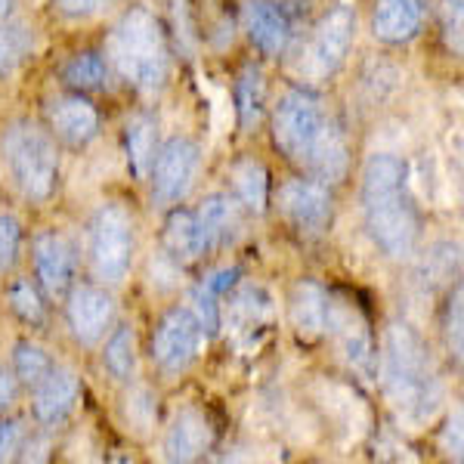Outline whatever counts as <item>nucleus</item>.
Masks as SVG:
<instances>
[{"mask_svg":"<svg viewBox=\"0 0 464 464\" xmlns=\"http://www.w3.org/2000/svg\"><path fill=\"white\" fill-rule=\"evenodd\" d=\"M362 201L365 229L381 254L391 260H406L418 245L421 217L409 189V168L402 159L387 152L369 155L362 168Z\"/></svg>","mask_w":464,"mask_h":464,"instance_id":"1","label":"nucleus"},{"mask_svg":"<svg viewBox=\"0 0 464 464\" xmlns=\"http://www.w3.org/2000/svg\"><path fill=\"white\" fill-rule=\"evenodd\" d=\"M378 378L387 402L402 421H433V415L443 406V381L430 350L406 322L387 325L378 353Z\"/></svg>","mask_w":464,"mask_h":464,"instance_id":"2","label":"nucleus"},{"mask_svg":"<svg viewBox=\"0 0 464 464\" xmlns=\"http://www.w3.org/2000/svg\"><path fill=\"white\" fill-rule=\"evenodd\" d=\"M106 63L137 93H159L170 74V47L155 13L133 6L111 25L106 37Z\"/></svg>","mask_w":464,"mask_h":464,"instance_id":"3","label":"nucleus"},{"mask_svg":"<svg viewBox=\"0 0 464 464\" xmlns=\"http://www.w3.org/2000/svg\"><path fill=\"white\" fill-rule=\"evenodd\" d=\"M0 161L13 186L28 201H47L53 196L59 155L56 140L34 121H13L0 133Z\"/></svg>","mask_w":464,"mask_h":464,"instance_id":"4","label":"nucleus"},{"mask_svg":"<svg viewBox=\"0 0 464 464\" xmlns=\"http://www.w3.org/2000/svg\"><path fill=\"white\" fill-rule=\"evenodd\" d=\"M87 257L100 282L118 285L130 273L133 260V220L121 201H106L96 208L87 227Z\"/></svg>","mask_w":464,"mask_h":464,"instance_id":"5","label":"nucleus"},{"mask_svg":"<svg viewBox=\"0 0 464 464\" xmlns=\"http://www.w3.org/2000/svg\"><path fill=\"white\" fill-rule=\"evenodd\" d=\"M328 118L322 96L310 87H295L279 96L273 109V143L288 161L304 164L313 146L319 143Z\"/></svg>","mask_w":464,"mask_h":464,"instance_id":"6","label":"nucleus"},{"mask_svg":"<svg viewBox=\"0 0 464 464\" xmlns=\"http://www.w3.org/2000/svg\"><path fill=\"white\" fill-rule=\"evenodd\" d=\"M356 37V10L350 4H338L322 16L310 32L304 53L301 72L313 81H325L347 63L350 47Z\"/></svg>","mask_w":464,"mask_h":464,"instance_id":"7","label":"nucleus"},{"mask_svg":"<svg viewBox=\"0 0 464 464\" xmlns=\"http://www.w3.org/2000/svg\"><path fill=\"white\" fill-rule=\"evenodd\" d=\"M325 332L334 338V347H338L350 372H356L365 381L378 378V343L369 328V319L362 316V310L356 304L328 295Z\"/></svg>","mask_w":464,"mask_h":464,"instance_id":"8","label":"nucleus"},{"mask_svg":"<svg viewBox=\"0 0 464 464\" xmlns=\"http://www.w3.org/2000/svg\"><path fill=\"white\" fill-rule=\"evenodd\" d=\"M205 332H201L196 313L189 306H174L170 313H164L152 334V362L159 365L164 375H183L201 353L205 343Z\"/></svg>","mask_w":464,"mask_h":464,"instance_id":"9","label":"nucleus"},{"mask_svg":"<svg viewBox=\"0 0 464 464\" xmlns=\"http://www.w3.org/2000/svg\"><path fill=\"white\" fill-rule=\"evenodd\" d=\"M198 168H201L198 143H192L189 137L168 140V143L155 152L152 170H149L155 205H161V208L179 205V201L189 196L192 183H196V177H198Z\"/></svg>","mask_w":464,"mask_h":464,"instance_id":"10","label":"nucleus"},{"mask_svg":"<svg viewBox=\"0 0 464 464\" xmlns=\"http://www.w3.org/2000/svg\"><path fill=\"white\" fill-rule=\"evenodd\" d=\"M279 214L304 238H319L332 223V196L316 179H288L279 189Z\"/></svg>","mask_w":464,"mask_h":464,"instance_id":"11","label":"nucleus"},{"mask_svg":"<svg viewBox=\"0 0 464 464\" xmlns=\"http://www.w3.org/2000/svg\"><path fill=\"white\" fill-rule=\"evenodd\" d=\"M65 319H69L72 338L84 343V347H93L96 341L106 338L111 319H115V304H111L106 288L81 285L69 295Z\"/></svg>","mask_w":464,"mask_h":464,"instance_id":"12","label":"nucleus"},{"mask_svg":"<svg viewBox=\"0 0 464 464\" xmlns=\"http://www.w3.org/2000/svg\"><path fill=\"white\" fill-rule=\"evenodd\" d=\"M74 269H78V254L63 232L47 229L34 238V273L50 297H63L72 288Z\"/></svg>","mask_w":464,"mask_h":464,"instance_id":"13","label":"nucleus"},{"mask_svg":"<svg viewBox=\"0 0 464 464\" xmlns=\"http://www.w3.org/2000/svg\"><path fill=\"white\" fill-rule=\"evenodd\" d=\"M50 137L72 149H84L100 133V115H96L93 102L84 100L81 93H65L50 100L47 106Z\"/></svg>","mask_w":464,"mask_h":464,"instance_id":"14","label":"nucleus"},{"mask_svg":"<svg viewBox=\"0 0 464 464\" xmlns=\"http://www.w3.org/2000/svg\"><path fill=\"white\" fill-rule=\"evenodd\" d=\"M245 28L257 50L279 56L295 37V25L279 0H248L245 6Z\"/></svg>","mask_w":464,"mask_h":464,"instance_id":"15","label":"nucleus"},{"mask_svg":"<svg viewBox=\"0 0 464 464\" xmlns=\"http://www.w3.org/2000/svg\"><path fill=\"white\" fill-rule=\"evenodd\" d=\"M214 446V428L205 411L179 409L164 433V459L168 461H196Z\"/></svg>","mask_w":464,"mask_h":464,"instance_id":"16","label":"nucleus"},{"mask_svg":"<svg viewBox=\"0 0 464 464\" xmlns=\"http://www.w3.org/2000/svg\"><path fill=\"white\" fill-rule=\"evenodd\" d=\"M428 16V0H375L372 32L384 44H409L418 37Z\"/></svg>","mask_w":464,"mask_h":464,"instance_id":"17","label":"nucleus"},{"mask_svg":"<svg viewBox=\"0 0 464 464\" xmlns=\"http://www.w3.org/2000/svg\"><path fill=\"white\" fill-rule=\"evenodd\" d=\"M301 168L322 186H334V183H341V179L347 177L350 146H347V137H343L341 124L334 121V118L325 124L319 143L313 146V152L306 155V161L301 164Z\"/></svg>","mask_w":464,"mask_h":464,"instance_id":"18","label":"nucleus"},{"mask_svg":"<svg viewBox=\"0 0 464 464\" xmlns=\"http://www.w3.org/2000/svg\"><path fill=\"white\" fill-rule=\"evenodd\" d=\"M78 393L81 384L74 378V372L53 365V372L41 384H34V418L41 424H47V428H56V424H63L72 415Z\"/></svg>","mask_w":464,"mask_h":464,"instance_id":"19","label":"nucleus"},{"mask_svg":"<svg viewBox=\"0 0 464 464\" xmlns=\"http://www.w3.org/2000/svg\"><path fill=\"white\" fill-rule=\"evenodd\" d=\"M291 328L301 341H319L325 334L328 316V291L313 279H301L288 297Z\"/></svg>","mask_w":464,"mask_h":464,"instance_id":"20","label":"nucleus"},{"mask_svg":"<svg viewBox=\"0 0 464 464\" xmlns=\"http://www.w3.org/2000/svg\"><path fill=\"white\" fill-rule=\"evenodd\" d=\"M196 220L201 227V236H205L208 251L220 248L236 238V232L242 229V217H238V201L232 196H208L201 205L196 208Z\"/></svg>","mask_w":464,"mask_h":464,"instance_id":"21","label":"nucleus"},{"mask_svg":"<svg viewBox=\"0 0 464 464\" xmlns=\"http://www.w3.org/2000/svg\"><path fill=\"white\" fill-rule=\"evenodd\" d=\"M161 242H164V251H168L177 264H192V260H198L208 254L205 236H201V227L196 220V211H186V208H174V211L168 214Z\"/></svg>","mask_w":464,"mask_h":464,"instance_id":"22","label":"nucleus"},{"mask_svg":"<svg viewBox=\"0 0 464 464\" xmlns=\"http://www.w3.org/2000/svg\"><path fill=\"white\" fill-rule=\"evenodd\" d=\"M238 276H242V269L238 266H223V269H217V273L208 276V279L192 291L189 310L196 313L205 338H214L217 328H220V297L229 295L232 285L238 282Z\"/></svg>","mask_w":464,"mask_h":464,"instance_id":"23","label":"nucleus"},{"mask_svg":"<svg viewBox=\"0 0 464 464\" xmlns=\"http://www.w3.org/2000/svg\"><path fill=\"white\" fill-rule=\"evenodd\" d=\"M232 179V198L242 208H248L254 214H264L269 205V174L260 161L245 159L238 164H232L229 170Z\"/></svg>","mask_w":464,"mask_h":464,"instance_id":"24","label":"nucleus"},{"mask_svg":"<svg viewBox=\"0 0 464 464\" xmlns=\"http://www.w3.org/2000/svg\"><path fill=\"white\" fill-rule=\"evenodd\" d=\"M124 143H127V164H130L133 177L146 179L149 170H152L155 152H159V127L149 115H137L127 121V133H124Z\"/></svg>","mask_w":464,"mask_h":464,"instance_id":"25","label":"nucleus"},{"mask_svg":"<svg viewBox=\"0 0 464 464\" xmlns=\"http://www.w3.org/2000/svg\"><path fill=\"white\" fill-rule=\"evenodd\" d=\"M264 102H266L264 72H260V65L248 63L236 78V111H238V124H242V130L257 127L260 115H264Z\"/></svg>","mask_w":464,"mask_h":464,"instance_id":"26","label":"nucleus"},{"mask_svg":"<svg viewBox=\"0 0 464 464\" xmlns=\"http://www.w3.org/2000/svg\"><path fill=\"white\" fill-rule=\"evenodd\" d=\"M63 81L78 93L102 90L109 84V63L100 53H78L63 65Z\"/></svg>","mask_w":464,"mask_h":464,"instance_id":"27","label":"nucleus"},{"mask_svg":"<svg viewBox=\"0 0 464 464\" xmlns=\"http://www.w3.org/2000/svg\"><path fill=\"white\" fill-rule=\"evenodd\" d=\"M102 365L118 381H127L133 375V369H137V338H133L130 325H118L109 334L106 350H102Z\"/></svg>","mask_w":464,"mask_h":464,"instance_id":"28","label":"nucleus"},{"mask_svg":"<svg viewBox=\"0 0 464 464\" xmlns=\"http://www.w3.org/2000/svg\"><path fill=\"white\" fill-rule=\"evenodd\" d=\"M53 372V359L44 347H37L32 341L16 343V353H13V375H16L22 384L34 387L41 384L44 378Z\"/></svg>","mask_w":464,"mask_h":464,"instance_id":"29","label":"nucleus"},{"mask_svg":"<svg viewBox=\"0 0 464 464\" xmlns=\"http://www.w3.org/2000/svg\"><path fill=\"white\" fill-rule=\"evenodd\" d=\"M455 266H459V248L449 245V242L433 245V248L421 257V264H418L415 279H421L428 288H437V285H443V282L452 279Z\"/></svg>","mask_w":464,"mask_h":464,"instance_id":"30","label":"nucleus"},{"mask_svg":"<svg viewBox=\"0 0 464 464\" xmlns=\"http://www.w3.org/2000/svg\"><path fill=\"white\" fill-rule=\"evenodd\" d=\"M28 53V34L19 25H0V74H10Z\"/></svg>","mask_w":464,"mask_h":464,"instance_id":"31","label":"nucleus"},{"mask_svg":"<svg viewBox=\"0 0 464 464\" xmlns=\"http://www.w3.org/2000/svg\"><path fill=\"white\" fill-rule=\"evenodd\" d=\"M10 306L22 322H28V325H41L44 316H47L41 295H37L28 282H16V285L10 288Z\"/></svg>","mask_w":464,"mask_h":464,"instance_id":"32","label":"nucleus"},{"mask_svg":"<svg viewBox=\"0 0 464 464\" xmlns=\"http://www.w3.org/2000/svg\"><path fill=\"white\" fill-rule=\"evenodd\" d=\"M22 251V223L13 214H0V276L10 273Z\"/></svg>","mask_w":464,"mask_h":464,"instance_id":"33","label":"nucleus"},{"mask_svg":"<svg viewBox=\"0 0 464 464\" xmlns=\"http://www.w3.org/2000/svg\"><path fill=\"white\" fill-rule=\"evenodd\" d=\"M461 19H464V0H440V32H443L446 47L455 56L461 53Z\"/></svg>","mask_w":464,"mask_h":464,"instance_id":"34","label":"nucleus"},{"mask_svg":"<svg viewBox=\"0 0 464 464\" xmlns=\"http://www.w3.org/2000/svg\"><path fill=\"white\" fill-rule=\"evenodd\" d=\"M446 343L455 359H461V285H455L446 306Z\"/></svg>","mask_w":464,"mask_h":464,"instance_id":"35","label":"nucleus"},{"mask_svg":"<svg viewBox=\"0 0 464 464\" xmlns=\"http://www.w3.org/2000/svg\"><path fill=\"white\" fill-rule=\"evenodd\" d=\"M115 4L118 0H56V10L63 13L65 19H93Z\"/></svg>","mask_w":464,"mask_h":464,"instance_id":"36","label":"nucleus"},{"mask_svg":"<svg viewBox=\"0 0 464 464\" xmlns=\"http://www.w3.org/2000/svg\"><path fill=\"white\" fill-rule=\"evenodd\" d=\"M25 443V428L19 421H0V461L13 459Z\"/></svg>","mask_w":464,"mask_h":464,"instance_id":"37","label":"nucleus"},{"mask_svg":"<svg viewBox=\"0 0 464 464\" xmlns=\"http://www.w3.org/2000/svg\"><path fill=\"white\" fill-rule=\"evenodd\" d=\"M443 446H446L449 455L461 459V409H455V415L449 418L446 433H443Z\"/></svg>","mask_w":464,"mask_h":464,"instance_id":"38","label":"nucleus"},{"mask_svg":"<svg viewBox=\"0 0 464 464\" xmlns=\"http://www.w3.org/2000/svg\"><path fill=\"white\" fill-rule=\"evenodd\" d=\"M16 396H19V378L13 372L0 369V411L10 409L16 402Z\"/></svg>","mask_w":464,"mask_h":464,"instance_id":"39","label":"nucleus"},{"mask_svg":"<svg viewBox=\"0 0 464 464\" xmlns=\"http://www.w3.org/2000/svg\"><path fill=\"white\" fill-rule=\"evenodd\" d=\"M10 4H13V0H0V22L10 16Z\"/></svg>","mask_w":464,"mask_h":464,"instance_id":"40","label":"nucleus"}]
</instances>
